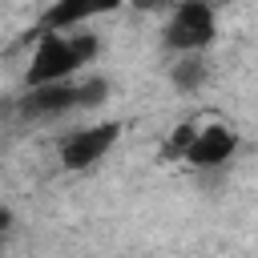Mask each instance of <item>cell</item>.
<instances>
[{
    "mask_svg": "<svg viewBox=\"0 0 258 258\" xmlns=\"http://www.w3.org/2000/svg\"><path fill=\"white\" fill-rule=\"evenodd\" d=\"M194 137H198V125H177L173 129V137H169V145H165V157H181L185 161V153H189V145H194Z\"/></svg>",
    "mask_w": 258,
    "mask_h": 258,
    "instance_id": "obj_8",
    "label": "cell"
},
{
    "mask_svg": "<svg viewBox=\"0 0 258 258\" xmlns=\"http://www.w3.org/2000/svg\"><path fill=\"white\" fill-rule=\"evenodd\" d=\"M234 149H238V133H234V129H226V125H206V129H198L185 161H189L194 169H214V165H226V161L234 157Z\"/></svg>",
    "mask_w": 258,
    "mask_h": 258,
    "instance_id": "obj_5",
    "label": "cell"
},
{
    "mask_svg": "<svg viewBox=\"0 0 258 258\" xmlns=\"http://www.w3.org/2000/svg\"><path fill=\"white\" fill-rule=\"evenodd\" d=\"M121 0H52V8L44 12V32H64V28H81L93 16L113 12Z\"/></svg>",
    "mask_w": 258,
    "mask_h": 258,
    "instance_id": "obj_6",
    "label": "cell"
},
{
    "mask_svg": "<svg viewBox=\"0 0 258 258\" xmlns=\"http://www.w3.org/2000/svg\"><path fill=\"white\" fill-rule=\"evenodd\" d=\"M97 52V36L85 28H64V32H40V44L28 64V89L32 85H52V81H73L81 64Z\"/></svg>",
    "mask_w": 258,
    "mask_h": 258,
    "instance_id": "obj_1",
    "label": "cell"
},
{
    "mask_svg": "<svg viewBox=\"0 0 258 258\" xmlns=\"http://www.w3.org/2000/svg\"><path fill=\"white\" fill-rule=\"evenodd\" d=\"M105 97V81H89V85H77V81H52V85H32L20 101V109L28 117H56L64 109H77V105H93Z\"/></svg>",
    "mask_w": 258,
    "mask_h": 258,
    "instance_id": "obj_3",
    "label": "cell"
},
{
    "mask_svg": "<svg viewBox=\"0 0 258 258\" xmlns=\"http://www.w3.org/2000/svg\"><path fill=\"white\" fill-rule=\"evenodd\" d=\"M202 81H206V64H202V52H185V56L173 64V85L189 93V89H198Z\"/></svg>",
    "mask_w": 258,
    "mask_h": 258,
    "instance_id": "obj_7",
    "label": "cell"
},
{
    "mask_svg": "<svg viewBox=\"0 0 258 258\" xmlns=\"http://www.w3.org/2000/svg\"><path fill=\"white\" fill-rule=\"evenodd\" d=\"M218 32V20H214V8L210 0H181L165 24V44L173 52H202Z\"/></svg>",
    "mask_w": 258,
    "mask_h": 258,
    "instance_id": "obj_2",
    "label": "cell"
},
{
    "mask_svg": "<svg viewBox=\"0 0 258 258\" xmlns=\"http://www.w3.org/2000/svg\"><path fill=\"white\" fill-rule=\"evenodd\" d=\"M4 230H8V210H0V238H4Z\"/></svg>",
    "mask_w": 258,
    "mask_h": 258,
    "instance_id": "obj_9",
    "label": "cell"
},
{
    "mask_svg": "<svg viewBox=\"0 0 258 258\" xmlns=\"http://www.w3.org/2000/svg\"><path fill=\"white\" fill-rule=\"evenodd\" d=\"M117 133H121V125H113V121L69 133V137L60 141V165H64V169H89V165H97V161L117 145Z\"/></svg>",
    "mask_w": 258,
    "mask_h": 258,
    "instance_id": "obj_4",
    "label": "cell"
}]
</instances>
